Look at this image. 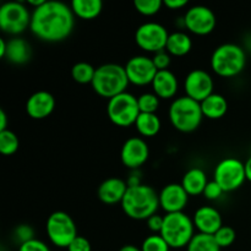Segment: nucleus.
<instances>
[{
	"instance_id": "1",
	"label": "nucleus",
	"mask_w": 251,
	"mask_h": 251,
	"mask_svg": "<svg viewBox=\"0 0 251 251\" xmlns=\"http://www.w3.org/2000/svg\"><path fill=\"white\" fill-rule=\"evenodd\" d=\"M75 15L70 5L63 1L49 0L41 7L32 10V34L47 43L63 42L73 33Z\"/></svg>"
},
{
	"instance_id": "2",
	"label": "nucleus",
	"mask_w": 251,
	"mask_h": 251,
	"mask_svg": "<svg viewBox=\"0 0 251 251\" xmlns=\"http://www.w3.org/2000/svg\"><path fill=\"white\" fill-rule=\"evenodd\" d=\"M125 215L135 221H147L156 215L159 208V198L157 191L146 184L129 186L122 201Z\"/></svg>"
},
{
	"instance_id": "3",
	"label": "nucleus",
	"mask_w": 251,
	"mask_h": 251,
	"mask_svg": "<svg viewBox=\"0 0 251 251\" xmlns=\"http://www.w3.org/2000/svg\"><path fill=\"white\" fill-rule=\"evenodd\" d=\"M129 83L125 66L115 63H107L96 69L91 86L98 96L110 100L120 93L126 92Z\"/></svg>"
},
{
	"instance_id": "4",
	"label": "nucleus",
	"mask_w": 251,
	"mask_h": 251,
	"mask_svg": "<svg viewBox=\"0 0 251 251\" xmlns=\"http://www.w3.org/2000/svg\"><path fill=\"white\" fill-rule=\"evenodd\" d=\"M211 69L221 77L230 78L243 73L247 66V54L235 43H225L213 50L211 55Z\"/></svg>"
},
{
	"instance_id": "5",
	"label": "nucleus",
	"mask_w": 251,
	"mask_h": 251,
	"mask_svg": "<svg viewBox=\"0 0 251 251\" xmlns=\"http://www.w3.org/2000/svg\"><path fill=\"white\" fill-rule=\"evenodd\" d=\"M168 117L174 129L184 134L198 130L203 119L200 102H196L188 96L173 100L169 105Z\"/></svg>"
},
{
	"instance_id": "6",
	"label": "nucleus",
	"mask_w": 251,
	"mask_h": 251,
	"mask_svg": "<svg viewBox=\"0 0 251 251\" xmlns=\"http://www.w3.org/2000/svg\"><path fill=\"white\" fill-rule=\"evenodd\" d=\"M159 234L168 243L171 249L186 248L195 235L193 218L184 212L167 213Z\"/></svg>"
},
{
	"instance_id": "7",
	"label": "nucleus",
	"mask_w": 251,
	"mask_h": 251,
	"mask_svg": "<svg viewBox=\"0 0 251 251\" xmlns=\"http://www.w3.org/2000/svg\"><path fill=\"white\" fill-rule=\"evenodd\" d=\"M107 114L110 122L119 127L135 125L140 115L137 97L132 93L124 92L108 100Z\"/></svg>"
},
{
	"instance_id": "8",
	"label": "nucleus",
	"mask_w": 251,
	"mask_h": 251,
	"mask_svg": "<svg viewBox=\"0 0 251 251\" xmlns=\"http://www.w3.org/2000/svg\"><path fill=\"white\" fill-rule=\"evenodd\" d=\"M32 11L20 1L5 2L0 7V28L4 33L17 37L31 26Z\"/></svg>"
},
{
	"instance_id": "9",
	"label": "nucleus",
	"mask_w": 251,
	"mask_h": 251,
	"mask_svg": "<svg viewBox=\"0 0 251 251\" xmlns=\"http://www.w3.org/2000/svg\"><path fill=\"white\" fill-rule=\"evenodd\" d=\"M46 232L51 244L65 249L78 235L75 221L64 211H55L49 216L46 223Z\"/></svg>"
},
{
	"instance_id": "10",
	"label": "nucleus",
	"mask_w": 251,
	"mask_h": 251,
	"mask_svg": "<svg viewBox=\"0 0 251 251\" xmlns=\"http://www.w3.org/2000/svg\"><path fill=\"white\" fill-rule=\"evenodd\" d=\"M213 180L218 183L225 193L237 190L247 180L244 163L235 157H227L222 159L216 166Z\"/></svg>"
},
{
	"instance_id": "11",
	"label": "nucleus",
	"mask_w": 251,
	"mask_h": 251,
	"mask_svg": "<svg viewBox=\"0 0 251 251\" xmlns=\"http://www.w3.org/2000/svg\"><path fill=\"white\" fill-rule=\"evenodd\" d=\"M169 32L158 22H145L137 27L135 32V42L137 47L147 53L156 54L166 50Z\"/></svg>"
},
{
	"instance_id": "12",
	"label": "nucleus",
	"mask_w": 251,
	"mask_h": 251,
	"mask_svg": "<svg viewBox=\"0 0 251 251\" xmlns=\"http://www.w3.org/2000/svg\"><path fill=\"white\" fill-rule=\"evenodd\" d=\"M217 25L213 10L205 5H194L186 10L183 17V26L196 36H207L212 33Z\"/></svg>"
},
{
	"instance_id": "13",
	"label": "nucleus",
	"mask_w": 251,
	"mask_h": 251,
	"mask_svg": "<svg viewBox=\"0 0 251 251\" xmlns=\"http://www.w3.org/2000/svg\"><path fill=\"white\" fill-rule=\"evenodd\" d=\"M215 82L210 74L202 69H194L184 80V91L188 97L196 102H202L213 93Z\"/></svg>"
},
{
	"instance_id": "14",
	"label": "nucleus",
	"mask_w": 251,
	"mask_h": 251,
	"mask_svg": "<svg viewBox=\"0 0 251 251\" xmlns=\"http://www.w3.org/2000/svg\"><path fill=\"white\" fill-rule=\"evenodd\" d=\"M129 82L135 86L151 85L158 70L154 66L152 58L147 55H135L125 64Z\"/></svg>"
},
{
	"instance_id": "15",
	"label": "nucleus",
	"mask_w": 251,
	"mask_h": 251,
	"mask_svg": "<svg viewBox=\"0 0 251 251\" xmlns=\"http://www.w3.org/2000/svg\"><path fill=\"white\" fill-rule=\"evenodd\" d=\"M149 157L150 147L142 137H130L123 144L120 159L127 169L136 171L141 168L149 161Z\"/></svg>"
},
{
	"instance_id": "16",
	"label": "nucleus",
	"mask_w": 251,
	"mask_h": 251,
	"mask_svg": "<svg viewBox=\"0 0 251 251\" xmlns=\"http://www.w3.org/2000/svg\"><path fill=\"white\" fill-rule=\"evenodd\" d=\"M159 207L167 213L184 212V208L188 206L189 195L181 184L171 183L162 188L158 193Z\"/></svg>"
},
{
	"instance_id": "17",
	"label": "nucleus",
	"mask_w": 251,
	"mask_h": 251,
	"mask_svg": "<svg viewBox=\"0 0 251 251\" xmlns=\"http://www.w3.org/2000/svg\"><path fill=\"white\" fill-rule=\"evenodd\" d=\"M25 109L27 115L32 119H46L55 109V98L48 91H37L29 96Z\"/></svg>"
},
{
	"instance_id": "18",
	"label": "nucleus",
	"mask_w": 251,
	"mask_h": 251,
	"mask_svg": "<svg viewBox=\"0 0 251 251\" xmlns=\"http://www.w3.org/2000/svg\"><path fill=\"white\" fill-rule=\"evenodd\" d=\"M195 229L203 234L215 235V233L223 226L222 216L217 208L212 206H201L195 211L193 217Z\"/></svg>"
},
{
	"instance_id": "19",
	"label": "nucleus",
	"mask_w": 251,
	"mask_h": 251,
	"mask_svg": "<svg viewBox=\"0 0 251 251\" xmlns=\"http://www.w3.org/2000/svg\"><path fill=\"white\" fill-rule=\"evenodd\" d=\"M127 183L120 178H108L98 186L97 196L100 202L105 205H115L122 203L125 194H126Z\"/></svg>"
},
{
	"instance_id": "20",
	"label": "nucleus",
	"mask_w": 251,
	"mask_h": 251,
	"mask_svg": "<svg viewBox=\"0 0 251 251\" xmlns=\"http://www.w3.org/2000/svg\"><path fill=\"white\" fill-rule=\"evenodd\" d=\"M152 92L159 100H171L176 97L179 88L178 77L171 70L158 71L151 83Z\"/></svg>"
},
{
	"instance_id": "21",
	"label": "nucleus",
	"mask_w": 251,
	"mask_h": 251,
	"mask_svg": "<svg viewBox=\"0 0 251 251\" xmlns=\"http://www.w3.org/2000/svg\"><path fill=\"white\" fill-rule=\"evenodd\" d=\"M31 44L21 37H14L7 41V49L5 58L15 65H24L31 60Z\"/></svg>"
},
{
	"instance_id": "22",
	"label": "nucleus",
	"mask_w": 251,
	"mask_h": 251,
	"mask_svg": "<svg viewBox=\"0 0 251 251\" xmlns=\"http://www.w3.org/2000/svg\"><path fill=\"white\" fill-rule=\"evenodd\" d=\"M207 183L208 179L205 171L199 167H194L184 174L180 184L189 196H199L202 195Z\"/></svg>"
},
{
	"instance_id": "23",
	"label": "nucleus",
	"mask_w": 251,
	"mask_h": 251,
	"mask_svg": "<svg viewBox=\"0 0 251 251\" xmlns=\"http://www.w3.org/2000/svg\"><path fill=\"white\" fill-rule=\"evenodd\" d=\"M203 117L211 120H217L225 117L228 112V102L225 96L212 93L200 103Z\"/></svg>"
},
{
	"instance_id": "24",
	"label": "nucleus",
	"mask_w": 251,
	"mask_h": 251,
	"mask_svg": "<svg viewBox=\"0 0 251 251\" xmlns=\"http://www.w3.org/2000/svg\"><path fill=\"white\" fill-rule=\"evenodd\" d=\"M193 49V39L186 32L176 31L169 33L166 50L172 56H185Z\"/></svg>"
},
{
	"instance_id": "25",
	"label": "nucleus",
	"mask_w": 251,
	"mask_h": 251,
	"mask_svg": "<svg viewBox=\"0 0 251 251\" xmlns=\"http://www.w3.org/2000/svg\"><path fill=\"white\" fill-rule=\"evenodd\" d=\"M70 6L75 17L81 20H93L102 12L103 2L100 0H73Z\"/></svg>"
},
{
	"instance_id": "26",
	"label": "nucleus",
	"mask_w": 251,
	"mask_h": 251,
	"mask_svg": "<svg viewBox=\"0 0 251 251\" xmlns=\"http://www.w3.org/2000/svg\"><path fill=\"white\" fill-rule=\"evenodd\" d=\"M135 127L142 137H153L161 131L162 123L157 114L140 113L139 118L135 123Z\"/></svg>"
},
{
	"instance_id": "27",
	"label": "nucleus",
	"mask_w": 251,
	"mask_h": 251,
	"mask_svg": "<svg viewBox=\"0 0 251 251\" xmlns=\"http://www.w3.org/2000/svg\"><path fill=\"white\" fill-rule=\"evenodd\" d=\"M186 251H221V248L216 243L213 235L196 233L186 247Z\"/></svg>"
},
{
	"instance_id": "28",
	"label": "nucleus",
	"mask_w": 251,
	"mask_h": 251,
	"mask_svg": "<svg viewBox=\"0 0 251 251\" xmlns=\"http://www.w3.org/2000/svg\"><path fill=\"white\" fill-rule=\"evenodd\" d=\"M95 74L96 68H93L90 63H86V61L76 63L71 69V77L74 78L75 82L80 83V85L92 83Z\"/></svg>"
},
{
	"instance_id": "29",
	"label": "nucleus",
	"mask_w": 251,
	"mask_h": 251,
	"mask_svg": "<svg viewBox=\"0 0 251 251\" xmlns=\"http://www.w3.org/2000/svg\"><path fill=\"white\" fill-rule=\"evenodd\" d=\"M20 141L17 135L10 129L0 131V152L4 156H12L19 150Z\"/></svg>"
},
{
	"instance_id": "30",
	"label": "nucleus",
	"mask_w": 251,
	"mask_h": 251,
	"mask_svg": "<svg viewBox=\"0 0 251 251\" xmlns=\"http://www.w3.org/2000/svg\"><path fill=\"white\" fill-rule=\"evenodd\" d=\"M159 98L153 92H145L137 97L140 113H151L156 114L159 108Z\"/></svg>"
},
{
	"instance_id": "31",
	"label": "nucleus",
	"mask_w": 251,
	"mask_h": 251,
	"mask_svg": "<svg viewBox=\"0 0 251 251\" xmlns=\"http://www.w3.org/2000/svg\"><path fill=\"white\" fill-rule=\"evenodd\" d=\"M164 6L162 0H135L134 7L142 16H153Z\"/></svg>"
},
{
	"instance_id": "32",
	"label": "nucleus",
	"mask_w": 251,
	"mask_h": 251,
	"mask_svg": "<svg viewBox=\"0 0 251 251\" xmlns=\"http://www.w3.org/2000/svg\"><path fill=\"white\" fill-rule=\"evenodd\" d=\"M140 249L141 251H169L171 247L161 234H151L145 238Z\"/></svg>"
},
{
	"instance_id": "33",
	"label": "nucleus",
	"mask_w": 251,
	"mask_h": 251,
	"mask_svg": "<svg viewBox=\"0 0 251 251\" xmlns=\"http://www.w3.org/2000/svg\"><path fill=\"white\" fill-rule=\"evenodd\" d=\"M215 240L218 244V247L221 249L223 248H228L235 242V238H237V233H235L234 228H232L230 226H225L223 225L217 232L215 233Z\"/></svg>"
},
{
	"instance_id": "34",
	"label": "nucleus",
	"mask_w": 251,
	"mask_h": 251,
	"mask_svg": "<svg viewBox=\"0 0 251 251\" xmlns=\"http://www.w3.org/2000/svg\"><path fill=\"white\" fill-rule=\"evenodd\" d=\"M14 238L20 245L24 243L29 242V240L34 239V230L31 226L28 225H20L15 228L14 230Z\"/></svg>"
},
{
	"instance_id": "35",
	"label": "nucleus",
	"mask_w": 251,
	"mask_h": 251,
	"mask_svg": "<svg viewBox=\"0 0 251 251\" xmlns=\"http://www.w3.org/2000/svg\"><path fill=\"white\" fill-rule=\"evenodd\" d=\"M152 61H153L154 66L158 71L169 70V66L172 64V55L167 50L158 51V53L153 54Z\"/></svg>"
},
{
	"instance_id": "36",
	"label": "nucleus",
	"mask_w": 251,
	"mask_h": 251,
	"mask_svg": "<svg viewBox=\"0 0 251 251\" xmlns=\"http://www.w3.org/2000/svg\"><path fill=\"white\" fill-rule=\"evenodd\" d=\"M223 194H225V191H223V189L218 185V183H216L215 180H211L208 181L207 185H206L202 195L205 196V199H207V200L216 201L218 200Z\"/></svg>"
},
{
	"instance_id": "37",
	"label": "nucleus",
	"mask_w": 251,
	"mask_h": 251,
	"mask_svg": "<svg viewBox=\"0 0 251 251\" xmlns=\"http://www.w3.org/2000/svg\"><path fill=\"white\" fill-rule=\"evenodd\" d=\"M68 251H92V247L87 238L77 235L69 245Z\"/></svg>"
},
{
	"instance_id": "38",
	"label": "nucleus",
	"mask_w": 251,
	"mask_h": 251,
	"mask_svg": "<svg viewBox=\"0 0 251 251\" xmlns=\"http://www.w3.org/2000/svg\"><path fill=\"white\" fill-rule=\"evenodd\" d=\"M19 251H50V249L46 243L34 238V239L20 245Z\"/></svg>"
},
{
	"instance_id": "39",
	"label": "nucleus",
	"mask_w": 251,
	"mask_h": 251,
	"mask_svg": "<svg viewBox=\"0 0 251 251\" xmlns=\"http://www.w3.org/2000/svg\"><path fill=\"white\" fill-rule=\"evenodd\" d=\"M147 227L151 232H153V234H159L162 230V227H163L164 223V216H159L158 213L151 216L149 220L146 221Z\"/></svg>"
},
{
	"instance_id": "40",
	"label": "nucleus",
	"mask_w": 251,
	"mask_h": 251,
	"mask_svg": "<svg viewBox=\"0 0 251 251\" xmlns=\"http://www.w3.org/2000/svg\"><path fill=\"white\" fill-rule=\"evenodd\" d=\"M163 5L169 10H179L188 5V0H164Z\"/></svg>"
},
{
	"instance_id": "41",
	"label": "nucleus",
	"mask_w": 251,
	"mask_h": 251,
	"mask_svg": "<svg viewBox=\"0 0 251 251\" xmlns=\"http://www.w3.org/2000/svg\"><path fill=\"white\" fill-rule=\"evenodd\" d=\"M7 130V115L4 109H0V131Z\"/></svg>"
},
{
	"instance_id": "42",
	"label": "nucleus",
	"mask_w": 251,
	"mask_h": 251,
	"mask_svg": "<svg viewBox=\"0 0 251 251\" xmlns=\"http://www.w3.org/2000/svg\"><path fill=\"white\" fill-rule=\"evenodd\" d=\"M245 176H247V180H249L251 183V156L245 161Z\"/></svg>"
},
{
	"instance_id": "43",
	"label": "nucleus",
	"mask_w": 251,
	"mask_h": 251,
	"mask_svg": "<svg viewBox=\"0 0 251 251\" xmlns=\"http://www.w3.org/2000/svg\"><path fill=\"white\" fill-rule=\"evenodd\" d=\"M46 1L47 0H28V1H27V4L29 5V7H31L32 10H34V9H38V7H41Z\"/></svg>"
},
{
	"instance_id": "44",
	"label": "nucleus",
	"mask_w": 251,
	"mask_h": 251,
	"mask_svg": "<svg viewBox=\"0 0 251 251\" xmlns=\"http://www.w3.org/2000/svg\"><path fill=\"white\" fill-rule=\"evenodd\" d=\"M7 49V41L4 38H0V58H5Z\"/></svg>"
},
{
	"instance_id": "45",
	"label": "nucleus",
	"mask_w": 251,
	"mask_h": 251,
	"mask_svg": "<svg viewBox=\"0 0 251 251\" xmlns=\"http://www.w3.org/2000/svg\"><path fill=\"white\" fill-rule=\"evenodd\" d=\"M119 251H141V249L135 245H124L123 248H120Z\"/></svg>"
}]
</instances>
